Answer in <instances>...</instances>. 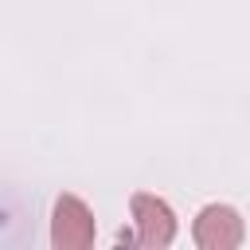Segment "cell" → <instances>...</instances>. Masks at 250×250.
<instances>
[{
    "mask_svg": "<svg viewBox=\"0 0 250 250\" xmlns=\"http://www.w3.org/2000/svg\"><path fill=\"white\" fill-rule=\"evenodd\" d=\"M98 238V219L90 203L74 191H62L51 207V246L55 250H86Z\"/></svg>",
    "mask_w": 250,
    "mask_h": 250,
    "instance_id": "cell-2",
    "label": "cell"
},
{
    "mask_svg": "<svg viewBox=\"0 0 250 250\" xmlns=\"http://www.w3.org/2000/svg\"><path fill=\"white\" fill-rule=\"evenodd\" d=\"M246 238V223L230 203H207L191 219V242L199 250H234Z\"/></svg>",
    "mask_w": 250,
    "mask_h": 250,
    "instance_id": "cell-3",
    "label": "cell"
},
{
    "mask_svg": "<svg viewBox=\"0 0 250 250\" xmlns=\"http://www.w3.org/2000/svg\"><path fill=\"white\" fill-rule=\"evenodd\" d=\"M129 215H133V242L145 250H164L180 234V219L168 199L152 191H133L129 195Z\"/></svg>",
    "mask_w": 250,
    "mask_h": 250,
    "instance_id": "cell-1",
    "label": "cell"
}]
</instances>
